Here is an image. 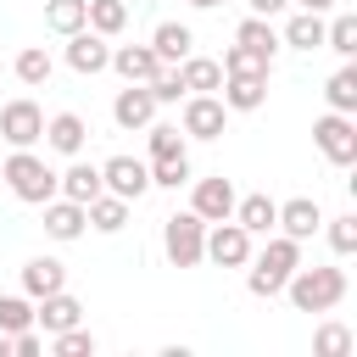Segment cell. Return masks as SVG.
<instances>
[{
	"label": "cell",
	"instance_id": "1",
	"mask_svg": "<svg viewBox=\"0 0 357 357\" xmlns=\"http://www.w3.org/2000/svg\"><path fill=\"white\" fill-rule=\"evenodd\" d=\"M296 268H301V240H290V234H268V245L251 251V262H245V290L262 296V301H273Z\"/></svg>",
	"mask_w": 357,
	"mask_h": 357
},
{
	"label": "cell",
	"instance_id": "2",
	"mask_svg": "<svg viewBox=\"0 0 357 357\" xmlns=\"http://www.w3.org/2000/svg\"><path fill=\"white\" fill-rule=\"evenodd\" d=\"M346 290H351V279H346V268H335V262H324V268H296L290 279H284V296H290V307L296 312H335L340 301H346Z\"/></svg>",
	"mask_w": 357,
	"mask_h": 357
},
{
	"label": "cell",
	"instance_id": "3",
	"mask_svg": "<svg viewBox=\"0 0 357 357\" xmlns=\"http://www.w3.org/2000/svg\"><path fill=\"white\" fill-rule=\"evenodd\" d=\"M0 178H6V190H11L17 201H28V206H45V201L56 195V167H50L33 145L11 151V156H6V167H0Z\"/></svg>",
	"mask_w": 357,
	"mask_h": 357
},
{
	"label": "cell",
	"instance_id": "4",
	"mask_svg": "<svg viewBox=\"0 0 357 357\" xmlns=\"http://www.w3.org/2000/svg\"><path fill=\"white\" fill-rule=\"evenodd\" d=\"M201 245H206V223L195 212L162 218V251H167L173 268H201Z\"/></svg>",
	"mask_w": 357,
	"mask_h": 357
},
{
	"label": "cell",
	"instance_id": "5",
	"mask_svg": "<svg viewBox=\"0 0 357 357\" xmlns=\"http://www.w3.org/2000/svg\"><path fill=\"white\" fill-rule=\"evenodd\" d=\"M312 139H318L324 162H335V167H351L357 162V117L351 112H324L312 123Z\"/></svg>",
	"mask_w": 357,
	"mask_h": 357
},
{
	"label": "cell",
	"instance_id": "6",
	"mask_svg": "<svg viewBox=\"0 0 357 357\" xmlns=\"http://www.w3.org/2000/svg\"><path fill=\"white\" fill-rule=\"evenodd\" d=\"M201 262H218V268H245V262H251V234H245L234 218H218V223H206Z\"/></svg>",
	"mask_w": 357,
	"mask_h": 357
},
{
	"label": "cell",
	"instance_id": "7",
	"mask_svg": "<svg viewBox=\"0 0 357 357\" xmlns=\"http://www.w3.org/2000/svg\"><path fill=\"white\" fill-rule=\"evenodd\" d=\"M0 139H6L11 151L39 145V139H45V112H39V100H28V95L6 100V106H0Z\"/></svg>",
	"mask_w": 357,
	"mask_h": 357
},
{
	"label": "cell",
	"instance_id": "8",
	"mask_svg": "<svg viewBox=\"0 0 357 357\" xmlns=\"http://www.w3.org/2000/svg\"><path fill=\"white\" fill-rule=\"evenodd\" d=\"M178 128H184V139H223V128H229V106H223L218 95H184Z\"/></svg>",
	"mask_w": 357,
	"mask_h": 357
},
{
	"label": "cell",
	"instance_id": "9",
	"mask_svg": "<svg viewBox=\"0 0 357 357\" xmlns=\"http://www.w3.org/2000/svg\"><path fill=\"white\" fill-rule=\"evenodd\" d=\"M100 184L134 206V201L151 190V167H145L139 156H106V162H100Z\"/></svg>",
	"mask_w": 357,
	"mask_h": 357
},
{
	"label": "cell",
	"instance_id": "10",
	"mask_svg": "<svg viewBox=\"0 0 357 357\" xmlns=\"http://www.w3.org/2000/svg\"><path fill=\"white\" fill-rule=\"evenodd\" d=\"M190 212H195L201 223L234 218V184H229L223 173H212V178H195V184H190Z\"/></svg>",
	"mask_w": 357,
	"mask_h": 357
},
{
	"label": "cell",
	"instance_id": "11",
	"mask_svg": "<svg viewBox=\"0 0 357 357\" xmlns=\"http://www.w3.org/2000/svg\"><path fill=\"white\" fill-rule=\"evenodd\" d=\"M106 61H112V45H106L95 28H78V33H67V67H73L78 78H95V73H106Z\"/></svg>",
	"mask_w": 357,
	"mask_h": 357
},
{
	"label": "cell",
	"instance_id": "12",
	"mask_svg": "<svg viewBox=\"0 0 357 357\" xmlns=\"http://www.w3.org/2000/svg\"><path fill=\"white\" fill-rule=\"evenodd\" d=\"M218 100H223L229 112H257V106H268V73H223Z\"/></svg>",
	"mask_w": 357,
	"mask_h": 357
},
{
	"label": "cell",
	"instance_id": "13",
	"mask_svg": "<svg viewBox=\"0 0 357 357\" xmlns=\"http://www.w3.org/2000/svg\"><path fill=\"white\" fill-rule=\"evenodd\" d=\"M112 123L117 128H151L156 123V95H151V84H128V89H117V100H112Z\"/></svg>",
	"mask_w": 357,
	"mask_h": 357
},
{
	"label": "cell",
	"instance_id": "14",
	"mask_svg": "<svg viewBox=\"0 0 357 357\" xmlns=\"http://www.w3.org/2000/svg\"><path fill=\"white\" fill-rule=\"evenodd\" d=\"M273 229L307 245V240L324 229V206H318L312 195H290V201H279V223H273Z\"/></svg>",
	"mask_w": 357,
	"mask_h": 357
},
{
	"label": "cell",
	"instance_id": "15",
	"mask_svg": "<svg viewBox=\"0 0 357 357\" xmlns=\"http://www.w3.org/2000/svg\"><path fill=\"white\" fill-rule=\"evenodd\" d=\"M45 145H50L56 156H84L89 123H84L78 112H56V117H45Z\"/></svg>",
	"mask_w": 357,
	"mask_h": 357
},
{
	"label": "cell",
	"instance_id": "16",
	"mask_svg": "<svg viewBox=\"0 0 357 357\" xmlns=\"http://www.w3.org/2000/svg\"><path fill=\"white\" fill-rule=\"evenodd\" d=\"M106 67H112L123 84H151L162 61H156L151 45H112V61H106Z\"/></svg>",
	"mask_w": 357,
	"mask_h": 357
},
{
	"label": "cell",
	"instance_id": "17",
	"mask_svg": "<svg viewBox=\"0 0 357 357\" xmlns=\"http://www.w3.org/2000/svg\"><path fill=\"white\" fill-rule=\"evenodd\" d=\"M234 223L257 240V234H273V223H279V201L273 195H262V190H251V195H234Z\"/></svg>",
	"mask_w": 357,
	"mask_h": 357
},
{
	"label": "cell",
	"instance_id": "18",
	"mask_svg": "<svg viewBox=\"0 0 357 357\" xmlns=\"http://www.w3.org/2000/svg\"><path fill=\"white\" fill-rule=\"evenodd\" d=\"M33 324H39L45 335L73 329V324H84V301L67 296V290H50V296H39V307H33Z\"/></svg>",
	"mask_w": 357,
	"mask_h": 357
},
{
	"label": "cell",
	"instance_id": "19",
	"mask_svg": "<svg viewBox=\"0 0 357 357\" xmlns=\"http://www.w3.org/2000/svg\"><path fill=\"white\" fill-rule=\"evenodd\" d=\"M151 50H156V61H162V67H178V61L195 50L190 22H173V17H167V22H156V28H151Z\"/></svg>",
	"mask_w": 357,
	"mask_h": 357
},
{
	"label": "cell",
	"instance_id": "20",
	"mask_svg": "<svg viewBox=\"0 0 357 357\" xmlns=\"http://www.w3.org/2000/svg\"><path fill=\"white\" fill-rule=\"evenodd\" d=\"M84 229H89V218H84L78 201H67V195H50V201H45V234H50V240L67 245V240H78Z\"/></svg>",
	"mask_w": 357,
	"mask_h": 357
},
{
	"label": "cell",
	"instance_id": "21",
	"mask_svg": "<svg viewBox=\"0 0 357 357\" xmlns=\"http://www.w3.org/2000/svg\"><path fill=\"white\" fill-rule=\"evenodd\" d=\"M234 45L257 50V56H262L268 67H273V56L284 50V45H279V28H273V17H251V11L240 17V28H234Z\"/></svg>",
	"mask_w": 357,
	"mask_h": 357
},
{
	"label": "cell",
	"instance_id": "22",
	"mask_svg": "<svg viewBox=\"0 0 357 357\" xmlns=\"http://www.w3.org/2000/svg\"><path fill=\"white\" fill-rule=\"evenodd\" d=\"M100 190H106V184H100V167H95V162H78V156H73L67 173H56V195H67V201H78V206L95 201Z\"/></svg>",
	"mask_w": 357,
	"mask_h": 357
},
{
	"label": "cell",
	"instance_id": "23",
	"mask_svg": "<svg viewBox=\"0 0 357 357\" xmlns=\"http://www.w3.org/2000/svg\"><path fill=\"white\" fill-rule=\"evenodd\" d=\"M50 290H67V262L56 257H28L22 262V296H50Z\"/></svg>",
	"mask_w": 357,
	"mask_h": 357
},
{
	"label": "cell",
	"instance_id": "24",
	"mask_svg": "<svg viewBox=\"0 0 357 357\" xmlns=\"http://www.w3.org/2000/svg\"><path fill=\"white\" fill-rule=\"evenodd\" d=\"M84 218H89L95 234H123V223H128V201L112 195V190H100L95 201H84Z\"/></svg>",
	"mask_w": 357,
	"mask_h": 357
},
{
	"label": "cell",
	"instance_id": "25",
	"mask_svg": "<svg viewBox=\"0 0 357 357\" xmlns=\"http://www.w3.org/2000/svg\"><path fill=\"white\" fill-rule=\"evenodd\" d=\"M279 45H284V50H324V17H318V11H296V17L279 28Z\"/></svg>",
	"mask_w": 357,
	"mask_h": 357
},
{
	"label": "cell",
	"instance_id": "26",
	"mask_svg": "<svg viewBox=\"0 0 357 357\" xmlns=\"http://www.w3.org/2000/svg\"><path fill=\"white\" fill-rule=\"evenodd\" d=\"M178 78H184V89H190V95H218L223 67H218L212 56H195V50H190V56L178 61Z\"/></svg>",
	"mask_w": 357,
	"mask_h": 357
},
{
	"label": "cell",
	"instance_id": "27",
	"mask_svg": "<svg viewBox=\"0 0 357 357\" xmlns=\"http://www.w3.org/2000/svg\"><path fill=\"white\" fill-rule=\"evenodd\" d=\"M11 73H17V84L39 89V84H50L56 61H50V50H45V45H22V50H17V61H11Z\"/></svg>",
	"mask_w": 357,
	"mask_h": 357
},
{
	"label": "cell",
	"instance_id": "28",
	"mask_svg": "<svg viewBox=\"0 0 357 357\" xmlns=\"http://www.w3.org/2000/svg\"><path fill=\"white\" fill-rule=\"evenodd\" d=\"M45 28L61 33V39L89 28V0H45Z\"/></svg>",
	"mask_w": 357,
	"mask_h": 357
},
{
	"label": "cell",
	"instance_id": "29",
	"mask_svg": "<svg viewBox=\"0 0 357 357\" xmlns=\"http://www.w3.org/2000/svg\"><path fill=\"white\" fill-rule=\"evenodd\" d=\"M324 100H329V112H357V61H340V67L329 73Z\"/></svg>",
	"mask_w": 357,
	"mask_h": 357
},
{
	"label": "cell",
	"instance_id": "30",
	"mask_svg": "<svg viewBox=\"0 0 357 357\" xmlns=\"http://www.w3.org/2000/svg\"><path fill=\"white\" fill-rule=\"evenodd\" d=\"M89 28L100 39H117L128 28V0H89Z\"/></svg>",
	"mask_w": 357,
	"mask_h": 357
},
{
	"label": "cell",
	"instance_id": "31",
	"mask_svg": "<svg viewBox=\"0 0 357 357\" xmlns=\"http://www.w3.org/2000/svg\"><path fill=\"white\" fill-rule=\"evenodd\" d=\"M145 134H151V139H145V145H151V162H162V156H190V139H184L178 123H151Z\"/></svg>",
	"mask_w": 357,
	"mask_h": 357
},
{
	"label": "cell",
	"instance_id": "32",
	"mask_svg": "<svg viewBox=\"0 0 357 357\" xmlns=\"http://www.w3.org/2000/svg\"><path fill=\"white\" fill-rule=\"evenodd\" d=\"M324 45H329L340 61H351V56H357V17H351V11H340L335 22H324Z\"/></svg>",
	"mask_w": 357,
	"mask_h": 357
},
{
	"label": "cell",
	"instance_id": "33",
	"mask_svg": "<svg viewBox=\"0 0 357 357\" xmlns=\"http://www.w3.org/2000/svg\"><path fill=\"white\" fill-rule=\"evenodd\" d=\"M151 167V190H178V184H190L195 173H190V156H162V162H145Z\"/></svg>",
	"mask_w": 357,
	"mask_h": 357
},
{
	"label": "cell",
	"instance_id": "34",
	"mask_svg": "<svg viewBox=\"0 0 357 357\" xmlns=\"http://www.w3.org/2000/svg\"><path fill=\"white\" fill-rule=\"evenodd\" d=\"M324 234H329V251H335V257H351V251H357V212L324 218Z\"/></svg>",
	"mask_w": 357,
	"mask_h": 357
},
{
	"label": "cell",
	"instance_id": "35",
	"mask_svg": "<svg viewBox=\"0 0 357 357\" xmlns=\"http://www.w3.org/2000/svg\"><path fill=\"white\" fill-rule=\"evenodd\" d=\"M50 351H56V357H95V335H89L84 324L56 329V335H50Z\"/></svg>",
	"mask_w": 357,
	"mask_h": 357
},
{
	"label": "cell",
	"instance_id": "36",
	"mask_svg": "<svg viewBox=\"0 0 357 357\" xmlns=\"http://www.w3.org/2000/svg\"><path fill=\"white\" fill-rule=\"evenodd\" d=\"M357 340H351V329L346 324H318V335H312V351L318 357H346Z\"/></svg>",
	"mask_w": 357,
	"mask_h": 357
},
{
	"label": "cell",
	"instance_id": "37",
	"mask_svg": "<svg viewBox=\"0 0 357 357\" xmlns=\"http://www.w3.org/2000/svg\"><path fill=\"white\" fill-rule=\"evenodd\" d=\"M33 324V296H0V335H17Z\"/></svg>",
	"mask_w": 357,
	"mask_h": 357
},
{
	"label": "cell",
	"instance_id": "38",
	"mask_svg": "<svg viewBox=\"0 0 357 357\" xmlns=\"http://www.w3.org/2000/svg\"><path fill=\"white\" fill-rule=\"evenodd\" d=\"M151 95H156V106H178L190 89H184L178 67H156V78H151Z\"/></svg>",
	"mask_w": 357,
	"mask_h": 357
},
{
	"label": "cell",
	"instance_id": "39",
	"mask_svg": "<svg viewBox=\"0 0 357 357\" xmlns=\"http://www.w3.org/2000/svg\"><path fill=\"white\" fill-rule=\"evenodd\" d=\"M218 67H223V73H268V61H262L257 50H245V45H229V50L218 56Z\"/></svg>",
	"mask_w": 357,
	"mask_h": 357
},
{
	"label": "cell",
	"instance_id": "40",
	"mask_svg": "<svg viewBox=\"0 0 357 357\" xmlns=\"http://www.w3.org/2000/svg\"><path fill=\"white\" fill-rule=\"evenodd\" d=\"M0 351H11V357H39V351H45V335L28 324V329H17V335H0Z\"/></svg>",
	"mask_w": 357,
	"mask_h": 357
},
{
	"label": "cell",
	"instance_id": "41",
	"mask_svg": "<svg viewBox=\"0 0 357 357\" xmlns=\"http://www.w3.org/2000/svg\"><path fill=\"white\" fill-rule=\"evenodd\" d=\"M245 6H251V17H279L290 0H245Z\"/></svg>",
	"mask_w": 357,
	"mask_h": 357
},
{
	"label": "cell",
	"instance_id": "42",
	"mask_svg": "<svg viewBox=\"0 0 357 357\" xmlns=\"http://www.w3.org/2000/svg\"><path fill=\"white\" fill-rule=\"evenodd\" d=\"M290 6H296V11H318V17L335 11V0H290Z\"/></svg>",
	"mask_w": 357,
	"mask_h": 357
},
{
	"label": "cell",
	"instance_id": "43",
	"mask_svg": "<svg viewBox=\"0 0 357 357\" xmlns=\"http://www.w3.org/2000/svg\"><path fill=\"white\" fill-rule=\"evenodd\" d=\"M195 11H218V6H229V0H190Z\"/></svg>",
	"mask_w": 357,
	"mask_h": 357
}]
</instances>
